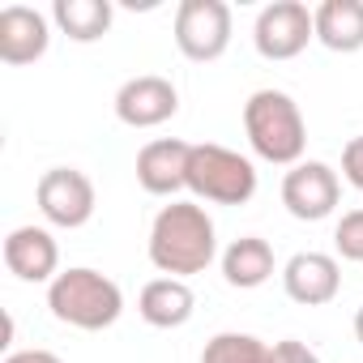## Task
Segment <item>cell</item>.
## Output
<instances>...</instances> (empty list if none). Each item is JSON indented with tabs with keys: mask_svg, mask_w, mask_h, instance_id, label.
<instances>
[{
	"mask_svg": "<svg viewBox=\"0 0 363 363\" xmlns=\"http://www.w3.org/2000/svg\"><path fill=\"white\" fill-rule=\"evenodd\" d=\"M150 265L162 278H193L206 274L218 257V231L201 201H171L154 214L145 240Z\"/></svg>",
	"mask_w": 363,
	"mask_h": 363,
	"instance_id": "6da1fadb",
	"label": "cell"
},
{
	"mask_svg": "<svg viewBox=\"0 0 363 363\" xmlns=\"http://www.w3.org/2000/svg\"><path fill=\"white\" fill-rule=\"evenodd\" d=\"M244 133L257 158L274 167H295L303 162L308 150V120L299 103L286 90H257L244 103Z\"/></svg>",
	"mask_w": 363,
	"mask_h": 363,
	"instance_id": "7a4b0ae2",
	"label": "cell"
},
{
	"mask_svg": "<svg viewBox=\"0 0 363 363\" xmlns=\"http://www.w3.org/2000/svg\"><path fill=\"white\" fill-rule=\"evenodd\" d=\"M48 308L60 325L69 329H86V333H99V329H111L124 312V291L116 278L90 269V265H73V269H60L48 286Z\"/></svg>",
	"mask_w": 363,
	"mask_h": 363,
	"instance_id": "3957f363",
	"label": "cell"
},
{
	"mask_svg": "<svg viewBox=\"0 0 363 363\" xmlns=\"http://www.w3.org/2000/svg\"><path fill=\"white\" fill-rule=\"evenodd\" d=\"M189 193L210 206H248L257 197V167L240 150L197 141L189 154Z\"/></svg>",
	"mask_w": 363,
	"mask_h": 363,
	"instance_id": "277c9868",
	"label": "cell"
},
{
	"mask_svg": "<svg viewBox=\"0 0 363 363\" xmlns=\"http://www.w3.org/2000/svg\"><path fill=\"white\" fill-rule=\"evenodd\" d=\"M175 48L193 65H210L231 48V5L227 0H179Z\"/></svg>",
	"mask_w": 363,
	"mask_h": 363,
	"instance_id": "5b68a950",
	"label": "cell"
},
{
	"mask_svg": "<svg viewBox=\"0 0 363 363\" xmlns=\"http://www.w3.org/2000/svg\"><path fill=\"white\" fill-rule=\"evenodd\" d=\"M35 201H39V214L52 223V227H65V231H77L94 218V184L90 175L77 171V167H52L39 175V189H35Z\"/></svg>",
	"mask_w": 363,
	"mask_h": 363,
	"instance_id": "8992f818",
	"label": "cell"
},
{
	"mask_svg": "<svg viewBox=\"0 0 363 363\" xmlns=\"http://www.w3.org/2000/svg\"><path fill=\"white\" fill-rule=\"evenodd\" d=\"M337 197H342V179L329 162L320 158H303L295 162L286 175H282V206L291 218L299 223H320L337 210Z\"/></svg>",
	"mask_w": 363,
	"mask_h": 363,
	"instance_id": "52a82bcc",
	"label": "cell"
},
{
	"mask_svg": "<svg viewBox=\"0 0 363 363\" xmlns=\"http://www.w3.org/2000/svg\"><path fill=\"white\" fill-rule=\"evenodd\" d=\"M312 39H316V22H312V9L299 5V0H274L257 13L252 43L265 60H295Z\"/></svg>",
	"mask_w": 363,
	"mask_h": 363,
	"instance_id": "ba28073f",
	"label": "cell"
},
{
	"mask_svg": "<svg viewBox=\"0 0 363 363\" xmlns=\"http://www.w3.org/2000/svg\"><path fill=\"white\" fill-rule=\"evenodd\" d=\"M175 111H179V90L171 86V77L141 73L116 90V120L128 128H158Z\"/></svg>",
	"mask_w": 363,
	"mask_h": 363,
	"instance_id": "9c48e42d",
	"label": "cell"
},
{
	"mask_svg": "<svg viewBox=\"0 0 363 363\" xmlns=\"http://www.w3.org/2000/svg\"><path fill=\"white\" fill-rule=\"evenodd\" d=\"M189 154H193V141H179V137L145 141L137 150V184L150 197H175L179 189H189Z\"/></svg>",
	"mask_w": 363,
	"mask_h": 363,
	"instance_id": "30bf717a",
	"label": "cell"
},
{
	"mask_svg": "<svg viewBox=\"0 0 363 363\" xmlns=\"http://www.w3.org/2000/svg\"><path fill=\"white\" fill-rule=\"evenodd\" d=\"M282 291L286 299L303 303V308H325L337 299L342 291V265L329 252H295L282 265Z\"/></svg>",
	"mask_w": 363,
	"mask_h": 363,
	"instance_id": "8fae6325",
	"label": "cell"
},
{
	"mask_svg": "<svg viewBox=\"0 0 363 363\" xmlns=\"http://www.w3.org/2000/svg\"><path fill=\"white\" fill-rule=\"evenodd\" d=\"M52 48V18L30 5L0 9V60L5 65H35Z\"/></svg>",
	"mask_w": 363,
	"mask_h": 363,
	"instance_id": "7c38bea8",
	"label": "cell"
},
{
	"mask_svg": "<svg viewBox=\"0 0 363 363\" xmlns=\"http://www.w3.org/2000/svg\"><path fill=\"white\" fill-rule=\"evenodd\" d=\"M5 265L13 278L22 282H48L60 274V248H56V235L48 227H13L5 235Z\"/></svg>",
	"mask_w": 363,
	"mask_h": 363,
	"instance_id": "4fadbf2b",
	"label": "cell"
},
{
	"mask_svg": "<svg viewBox=\"0 0 363 363\" xmlns=\"http://www.w3.org/2000/svg\"><path fill=\"white\" fill-rule=\"evenodd\" d=\"M137 312L145 325L154 329H179V325H189L193 312H197V295L184 278H154L141 286L137 295Z\"/></svg>",
	"mask_w": 363,
	"mask_h": 363,
	"instance_id": "5bb4252c",
	"label": "cell"
},
{
	"mask_svg": "<svg viewBox=\"0 0 363 363\" xmlns=\"http://www.w3.org/2000/svg\"><path fill=\"white\" fill-rule=\"evenodd\" d=\"M274 269H278L274 248H269V240H261V235H240V240H231L227 252H223V278H227V286H235V291H257V286H265V282L274 278Z\"/></svg>",
	"mask_w": 363,
	"mask_h": 363,
	"instance_id": "9a60e30c",
	"label": "cell"
},
{
	"mask_svg": "<svg viewBox=\"0 0 363 363\" xmlns=\"http://www.w3.org/2000/svg\"><path fill=\"white\" fill-rule=\"evenodd\" d=\"M316 22V43L329 52H363V0H320L312 9Z\"/></svg>",
	"mask_w": 363,
	"mask_h": 363,
	"instance_id": "2e32d148",
	"label": "cell"
},
{
	"mask_svg": "<svg viewBox=\"0 0 363 363\" xmlns=\"http://www.w3.org/2000/svg\"><path fill=\"white\" fill-rule=\"evenodd\" d=\"M111 18H116L111 0H56L52 5V22L73 43H99L111 30Z\"/></svg>",
	"mask_w": 363,
	"mask_h": 363,
	"instance_id": "e0dca14e",
	"label": "cell"
},
{
	"mask_svg": "<svg viewBox=\"0 0 363 363\" xmlns=\"http://www.w3.org/2000/svg\"><path fill=\"white\" fill-rule=\"evenodd\" d=\"M201 363H269V346H265L257 333L227 329V333H214V337L206 342Z\"/></svg>",
	"mask_w": 363,
	"mask_h": 363,
	"instance_id": "ac0fdd59",
	"label": "cell"
},
{
	"mask_svg": "<svg viewBox=\"0 0 363 363\" xmlns=\"http://www.w3.org/2000/svg\"><path fill=\"white\" fill-rule=\"evenodd\" d=\"M333 248L342 261L363 265V210H346L333 227Z\"/></svg>",
	"mask_w": 363,
	"mask_h": 363,
	"instance_id": "d6986e66",
	"label": "cell"
},
{
	"mask_svg": "<svg viewBox=\"0 0 363 363\" xmlns=\"http://www.w3.org/2000/svg\"><path fill=\"white\" fill-rule=\"evenodd\" d=\"M269 363H320V354L299 337H282L269 346Z\"/></svg>",
	"mask_w": 363,
	"mask_h": 363,
	"instance_id": "ffe728a7",
	"label": "cell"
},
{
	"mask_svg": "<svg viewBox=\"0 0 363 363\" xmlns=\"http://www.w3.org/2000/svg\"><path fill=\"white\" fill-rule=\"evenodd\" d=\"M342 175L350 179L359 193H363V133L346 141V150H342Z\"/></svg>",
	"mask_w": 363,
	"mask_h": 363,
	"instance_id": "44dd1931",
	"label": "cell"
},
{
	"mask_svg": "<svg viewBox=\"0 0 363 363\" xmlns=\"http://www.w3.org/2000/svg\"><path fill=\"white\" fill-rule=\"evenodd\" d=\"M5 363H60V354H52V350H13V354H5Z\"/></svg>",
	"mask_w": 363,
	"mask_h": 363,
	"instance_id": "7402d4cb",
	"label": "cell"
},
{
	"mask_svg": "<svg viewBox=\"0 0 363 363\" xmlns=\"http://www.w3.org/2000/svg\"><path fill=\"white\" fill-rule=\"evenodd\" d=\"M354 337H359V342H363V308H359V312H354Z\"/></svg>",
	"mask_w": 363,
	"mask_h": 363,
	"instance_id": "603a6c76",
	"label": "cell"
}]
</instances>
